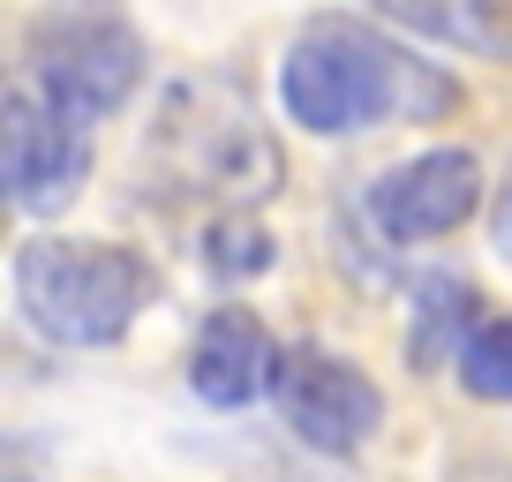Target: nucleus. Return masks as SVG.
<instances>
[{"label":"nucleus","instance_id":"f257e3e1","mask_svg":"<svg viewBox=\"0 0 512 482\" xmlns=\"http://www.w3.org/2000/svg\"><path fill=\"white\" fill-rule=\"evenodd\" d=\"M279 98H287V113L309 136H347V129L400 121V113L452 106V83L437 76V68H422L415 53L384 46L377 31H362V23L324 16L287 46Z\"/></svg>","mask_w":512,"mask_h":482},{"label":"nucleus","instance_id":"f03ea898","mask_svg":"<svg viewBox=\"0 0 512 482\" xmlns=\"http://www.w3.org/2000/svg\"><path fill=\"white\" fill-rule=\"evenodd\" d=\"M151 166L166 174V189L181 196H219L226 211L272 196L279 181V144L256 129L249 91H234L226 76H196L159 106L151 129Z\"/></svg>","mask_w":512,"mask_h":482},{"label":"nucleus","instance_id":"7ed1b4c3","mask_svg":"<svg viewBox=\"0 0 512 482\" xmlns=\"http://www.w3.org/2000/svg\"><path fill=\"white\" fill-rule=\"evenodd\" d=\"M144 294H151L144 264L106 241L38 234L16 249V302L53 347H113L136 324Z\"/></svg>","mask_w":512,"mask_h":482},{"label":"nucleus","instance_id":"20e7f679","mask_svg":"<svg viewBox=\"0 0 512 482\" xmlns=\"http://www.w3.org/2000/svg\"><path fill=\"white\" fill-rule=\"evenodd\" d=\"M279 415H287V430L302 437V445L317 452H362L369 437H377L384 422V392L369 385L354 362H339V354L324 347H294L287 362H279Z\"/></svg>","mask_w":512,"mask_h":482},{"label":"nucleus","instance_id":"39448f33","mask_svg":"<svg viewBox=\"0 0 512 482\" xmlns=\"http://www.w3.org/2000/svg\"><path fill=\"white\" fill-rule=\"evenodd\" d=\"M136 83H144V46H136V31H121V23H106V16L68 23V31L38 53V98H46L53 113H68L76 129L121 113V98L136 91Z\"/></svg>","mask_w":512,"mask_h":482},{"label":"nucleus","instance_id":"423d86ee","mask_svg":"<svg viewBox=\"0 0 512 482\" xmlns=\"http://www.w3.org/2000/svg\"><path fill=\"white\" fill-rule=\"evenodd\" d=\"M83 166H91V151H83L76 121L53 113L38 91H8V106H0V181H8V204L46 219V211H61L83 189Z\"/></svg>","mask_w":512,"mask_h":482},{"label":"nucleus","instance_id":"0eeeda50","mask_svg":"<svg viewBox=\"0 0 512 482\" xmlns=\"http://www.w3.org/2000/svg\"><path fill=\"white\" fill-rule=\"evenodd\" d=\"M475 204H482V166L467 151H422V159H407L400 174H384L369 189V219L392 241L452 234V226L475 219Z\"/></svg>","mask_w":512,"mask_h":482},{"label":"nucleus","instance_id":"6e6552de","mask_svg":"<svg viewBox=\"0 0 512 482\" xmlns=\"http://www.w3.org/2000/svg\"><path fill=\"white\" fill-rule=\"evenodd\" d=\"M279 362H287V354L272 347V332L241 302H226V309L204 317V332H196V347H189V385H196V400H211V407H249L256 392L279 385Z\"/></svg>","mask_w":512,"mask_h":482},{"label":"nucleus","instance_id":"1a4fd4ad","mask_svg":"<svg viewBox=\"0 0 512 482\" xmlns=\"http://www.w3.org/2000/svg\"><path fill=\"white\" fill-rule=\"evenodd\" d=\"M475 332H482V309H475V287H467V279L437 272V279L415 287V324H407V362H415V370L460 362Z\"/></svg>","mask_w":512,"mask_h":482},{"label":"nucleus","instance_id":"9d476101","mask_svg":"<svg viewBox=\"0 0 512 482\" xmlns=\"http://www.w3.org/2000/svg\"><path fill=\"white\" fill-rule=\"evenodd\" d=\"M377 16L467 53H512V0H377Z\"/></svg>","mask_w":512,"mask_h":482},{"label":"nucleus","instance_id":"9b49d317","mask_svg":"<svg viewBox=\"0 0 512 482\" xmlns=\"http://www.w3.org/2000/svg\"><path fill=\"white\" fill-rule=\"evenodd\" d=\"M460 370V385H467V400H490V407H505L512 400V317H490L475 339H467V354L452 362Z\"/></svg>","mask_w":512,"mask_h":482},{"label":"nucleus","instance_id":"f8f14e48","mask_svg":"<svg viewBox=\"0 0 512 482\" xmlns=\"http://www.w3.org/2000/svg\"><path fill=\"white\" fill-rule=\"evenodd\" d=\"M204 264L219 279H256L264 264H272V234H264L256 219H241V211H226V219L204 234Z\"/></svg>","mask_w":512,"mask_h":482},{"label":"nucleus","instance_id":"ddd939ff","mask_svg":"<svg viewBox=\"0 0 512 482\" xmlns=\"http://www.w3.org/2000/svg\"><path fill=\"white\" fill-rule=\"evenodd\" d=\"M490 241H497V257L512 264V166H505V181H497V204H490Z\"/></svg>","mask_w":512,"mask_h":482},{"label":"nucleus","instance_id":"4468645a","mask_svg":"<svg viewBox=\"0 0 512 482\" xmlns=\"http://www.w3.org/2000/svg\"><path fill=\"white\" fill-rule=\"evenodd\" d=\"M452 482H512V467H497V460H460V467H452Z\"/></svg>","mask_w":512,"mask_h":482},{"label":"nucleus","instance_id":"2eb2a0df","mask_svg":"<svg viewBox=\"0 0 512 482\" xmlns=\"http://www.w3.org/2000/svg\"><path fill=\"white\" fill-rule=\"evenodd\" d=\"M16 482H31V475H16Z\"/></svg>","mask_w":512,"mask_h":482}]
</instances>
